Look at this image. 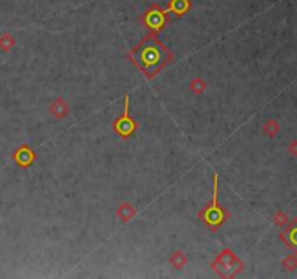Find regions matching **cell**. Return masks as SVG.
I'll return each instance as SVG.
<instances>
[{
  "label": "cell",
  "mask_w": 297,
  "mask_h": 279,
  "mask_svg": "<svg viewBox=\"0 0 297 279\" xmlns=\"http://www.w3.org/2000/svg\"><path fill=\"white\" fill-rule=\"evenodd\" d=\"M262 131L265 135H268L270 138H274L277 137V134L280 132V124L274 120V118H270L264 125H262Z\"/></svg>",
  "instance_id": "obj_14"
},
{
  "label": "cell",
  "mask_w": 297,
  "mask_h": 279,
  "mask_svg": "<svg viewBox=\"0 0 297 279\" xmlns=\"http://www.w3.org/2000/svg\"><path fill=\"white\" fill-rule=\"evenodd\" d=\"M281 265H283V268L286 269V271H289V272H293V271H296L297 269V254H289V256H286L284 259H283V262H281Z\"/></svg>",
  "instance_id": "obj_15"
},
{
  "label": "cell",
  "mask_w": 297,
  "mask_h": 279,
  "mask_svg": "<svg viewBox=\"0 0 297 279\" xmlns=\"http://www.w3.org/2000/svg\"><path fill=\"white\" fill-rule=\"evenodd\" d=\"M207 89V81L203 77H195L189 83V90L195 95H203Z\"/></svg>",
  "instance_id": "obj_13"
},
{
  "label": "cell",
  "mask_w": 297,
  "mask_h": 279,
  "mask_svg": "<svg viewBox=\"0 0 297 279\" xmlns=\"http://www.w3.org/2000/svg\"><path fill=\"white\" fill-rule=\"evenodd\" d=\"M169 263H170L176 271H179V269H182V268L188 263V259H187V256H185L184 252L176 250V252H173V253L170 254V257H169Z\"/></svg>",
  "instance_id": "obj_11"
},
{
  "label": "cell",
  "mask_w": 297,
  "mask_h": 279,
  "mask_svg": "<svg viewBox=\"0 0 297 279\" xmlns=\"http://www.w3.org/2000/svg\"><path fill=\"white\" fill-rule=\"evenodd\" d=\"M50 114L54 117L55 120H64L70 114V105L64 101L63 98H57L50 105Z\"/></svg>",
  "instance_id": "obj_8"
},
{
  "label": "cell",
  "mask_w": 297,
  "mask_h": 279,
  "mask_svg": "<svg viewBox=\"0 0 297 279\" xmlns=\"http://www.w3.org/2000/svg\"><path fill=\"white\" fill-rule=\"evenodd\" d=\"M12 159H13V161H15L19 167L28 169V167H31V166L34 164V161L37 160V154H35V152H34L28 144H22L21 147H18V149L15 150Z\"/></svg>",
  "instance_id": "obj_6"
},
{
  "label": "cell",
  "mask_w": 297,
  "mask_h": 279,
  "mask_svg": "<svg viewBox=\"0 0 297 279\" xmlns=\"http://www.w3.org/2000/svg\"><path fill=\"white\" fill-rule=\"evenodd\" d=\"M15 44H16V40L12 34L4 32V34L0 35V50L3 52H9L15 47Z\"/></svg>",
  "instance_id": "obj_12"
},
{
  "label": "cell",
  "mask_w": 297,
  "mask_h": 279,
  "mask_svg": "<svg viewBox=\"0 0 297 279\" xmlns=\"http://www.w3.org/2000/svg\"><path fill=\"white\" fill-rule=\"evenodd\" d=\"M173 52L158 38L156 32H149L133 50L128 58L146 79L156 77L163 69L173 61Z\"/></svg>",
  "instance_id": "obj_1"
},
{
  "label": "cell",
  "mask_w": 297,
  "mask_h": 279,
  "mask_svg": "<svg viewBox=\"0 0 297 279\" xmlns=\"http://www.w3.org/2000/svg\"><path fill=\"white\" fill-rule=\"evenodd\" d=\"M115 214H117V217H118L123 223H128V221H131V220L134 218L137 211H135V208L130 202H123L117 208Z\"/></svg>",
  "instance_id": "obj_10"
},
{
  "label": "cell",
  "mask_w": 297,
  "mask_h": 279,
  "mask_svg": "<svg viewBox=\"0 0 297 279\" xmlns=\"http://www.w3.org/2000/svg\"><path fill=\"white\" fill-rule=\"evenodd\" d=\"M229 217H230V212L224 206H221L218 203V176L214 175V178H213V198H212V202L207 203L198 212V218L204 223L206 227H209L212 231H216V230L220 229L227 221Z\"/></svg>",
  "instance_id": "obj_2"
},
{
  "label": "cell",
  "mask_w": 297,
  "mask_h": 279,
  "mask_svg": "<svg viewBox=\"0 0 297 279\" xmlns=\"http://www.w3.org/2000/svg\"><path fill=\"white\" fill-rule=\"evenodd\" d=\"M112 129L117 135H120L121 138L127 140L130 137H133L135 134V131L138 129V124L135 122L130 114V98L128 95H126V99H124V111H123V115L118 117L114 124H112Z\"/></svg>",
  "instance_id": "obj_5"
},
{
  "label": "cell",
  "mask_w": 297,
  "mask_h": 279,
  "mask_svg": "<svg viewBox=\"0 0 297 279\" xmlns=\"http://www.w3.org/2000/svg\"><path fill=\"white\" fill-rule=\"evenodd\" d=\"M140 21L146 29H149L150 32H156L159 34L165 26L169 24L170 16H169V10L168 7L163 9L159 4H152L141 16Z\"/></svg>",
  "instance_id": "obj_4"
},
{
  "label": "cell",
  "mask_w": 297,
  "mask_h": 279,
  "mask_svg": "<svg viewBox=\"0 0 297 279\" xmlns=\"http://www.w3.org/2000/svg\"><path fill=\"white\" fill-rule=\"evenodd\" d=\"M191 0H170L168 10L169 13H173L175 16L181 18L191 10Z\"/></svg>",
  "instance_id": "obj_9"
},
{
  "label": "cell",
  "mask_w": 297,
  "mask_h": 279,
  "mask_svg": "<svg viewBox=\"0 0 297 279\" xmlns=\"http://www.w3.org/2000/svg\"><path fill=\"white\" fill-rule=\"evenodd\" d=\"M280 240H281L289 249H292V250L297 254V218L293 223L287 224L286 230L281 231Z\"/></svg>",
  "instance_id": "obj_7"
},
{
  "label": "cell",
  "mask_w": 297,
  "mask_h": 279,
  "mask_svg": "<svg viewBox=\"0 0 297 279\" xmlns=\"http://www.w3.org/2000/svg\"><path fill=\"white\" fill-rule=\"evenodd\" d=\"M287 152L290 153V156L297 157V140H292L290 144L287 146Z\"/></svg>",
  "instance_id": "obj_17"
},
{
  "label": "cell",
  "mask_w": 297,
  "mask_h": 279,
  "mask_svg": "<svg viewBox=\"0 0 297 279\" xmlns=\"http://www.w3.org/2000/svg\"><path fill=\"white\" fill-rule=\"evenodd\" d=\"M243 268L245 265L239 256L229 247L223 249L212 263L213 272L220 278H236L242 272Z\"/></svg>",
  "instance_id": "obj_3"
},
{
  "label": "cell",
  "mask_w": 297,
  "mask_h": 279,
  "mask_svg": "<svg viewBox=\"0 0 297 279\" xmlns=\"http://www.w3.org/2000/svg\"><path fill=\"white\" fill-rule=\"evenodd\" d=\"M272 221H274V224H275L277 227H286V226L289 224V218H287V215H286L283 211H278V212L274 215Z\"/></svg>",
  "instance_id": "obj_16"
}]
</instances>
